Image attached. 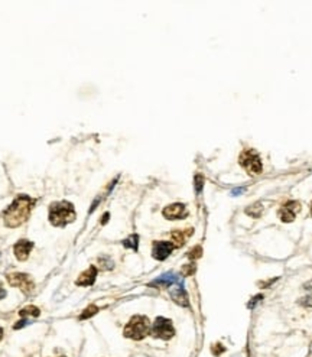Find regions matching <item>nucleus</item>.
Here are the masks:
<instances>
[{
    "label": "nucleus",
    "instance_id": "nucleus-1",
    "mask_svg": "<svg viewBox=\"0 0 312 357\" xmlns=\"http://www.w3.org/2000/svg\"><path fill=\"white\" fill-rule=\"evenodd\" d=\"M35 201L28 197V196H19L18 198L15 199L4 211H3V220H4V224L10 229H15V227H19L21 224H23L29 214H31V210L34 207Z\"/></svg>",
    "mask_w": 312,
    "mask_h": 357
},
{
    "label": "nucleus",
    "instance_id": "nucleus-2",
    "mask_svg": "<svg viewBox=\"0 0 312 357\" xmlns=\"http://www.w3.org/2000/svg\"><path fill=\"white\" fill-rule=\"evenodd\" d=\"M75 220V210L74 205L68 201L52 202L49 208V221L52 226L64 227L68 223H72Z\"/></svg>",
    "mask_w": 312,
    "mask_h": 357
},
{
    "label": "nucleus",
    "instance_id": "nucleus-3",
    "mask_svg": "<svg viewBox=\"0 0 312 357\" xmlns=\"http://www.w3.org/2000/svg\"><path fill=\"white\" fill-rule=\"evenodd\" d=\"M125 337L132 340H142L150 333V322L145 316H135L125 327Z\"/></svg>",
    "mask_w": 312,
    "mask_h": 357
},
{
    "label": "nucleus",
    "instance_id": "nucleus-4",
    "mask_svg": "<svg viewBox=\"0 0 312 357\" xmlns=\"http://www.w3.org/2000/svg\"><path fill=\"white\" fill-rule=\"evenodd\" d=\"M240 165L249 172L250 175H259V174H262V169H263L262 160L253 149H247L240 155Z\"/></svg>",
    "mask_w": 312,
    "mask_h": 357
},
{
    "label": "nucleus",
    "instance_id": "nucleus-5",
    "mask_svg": "<svg viewBox=\"0 0 312 357\" xmlns=\"http://www.w3.org/2000/svg\"><path fill=\"white\" fill-rule=\"evenodd\" d=\"M150 334L156 338H162V340H169L173 337L175 334V328L172 325V321L164 317H158L155 319L153 325L150 327Z\"/></svg>",
    "mask_w": 312,
    "mask_h": 357
},
{
    "label": "nucleus",
    "instance_id": "nucleus-6",
    "mask_svg": "<svg viewBox=\"0 0 312 357\" xmlns=\"http://www.w3.org/2000/svg\"><path fill=\"white\" fill-rule=\"evenodd\" d=\"M7 282L12 286L21 288L25 294H31L34 291V288H35L34 280L26 274H10V275H7Z\"/></svg>",
    "mask_w": 312,
    "mask_h": 357
},
{
    "label": "nucleus",
    "instance_id": "nucleus-7",
    "mask_svg": "<svg viewBox=\"0 0 312 357\" xmlns=\"http://www.w3.org/2000/svg\"><path fill=\"white\" fill-rule=\"evenodd\" d=\"M175 244L171 241H155L152 247V256L156 260H165L173 250Z\"/></svg>",
    "mask_w": 312,
    "mask_h": 357
},
{
    "label": "nucleus",
    "instance_id": "nucleus-8",
    "mask_svg": "<svg viewBox=\"0 0 312 357\" xmlns=\"http://www.w3.org/2000/svg\"><path fill=\"white\" fill-rule=\"evenodd\" d=\"M301 210V207H299V202L298 201H289V202H286L282 208H280V211H279V217L280 220L283 221V223H289V221H293V218L296 216V213Z\"/></svg>",
    "mask_w": 312,
    "mask_h": 357
},
{
    "label": "nucleus",
    "instance_id": "nucleus-9",
    "mask_svg": "<svg viewBox=\"0 0 312 357\" xmlns=\"http://www.w3.org/2000/svg\"><path fill=\"white\" fill-rule=\"evenodd\" d=\"M162 214L168 220H181V218L187 217L188 211L184 204H171L164 210Z\"/></svg>",
    "mask_w": 312,
    "mask_h": 357
},
{
    "label": "nucleus",
    "instance_id": "nucleus-10",
    "mask_svg": "<svg viewBox=\"0 0 312 357\" xmlns=\"http://www.w3.org/2000/svg\"><path fill=\"white\" fill-rule=\"evenodd\" d=\"M182 285V279L179 278L178 275H175L173 272H168V274H164L162 277H159L158 279H155L150 286H159V288H168L171 285Z\"/></svg>",
    "mask_w": 312,
    "mask_h": 357
},
{
    "label": "nucleus",
    "instance_id": "nucleus-11",
    "mask_svg": "<svg viewBox=\"0 0 312 357\" xmlns=\"http://www.w3.org/2000/svg\"><path fill=\"white\" fill-rule=\"evenodd\" d=\"M32 247H34V243H32V241H29V240H19V241L15 244V247H13L16 259H18V260H26L28 256H29V253H31V250H32Z\"/></svg>",
    "mask_w": 312,
    "mask_h": 357
},
{
    "label": "nucleus",
    "instance_id": "nucleus-12",
    "mask_svg": "<svg viewBox=\"0 0 312 357\" xmlns=\"http://www.w3.org/2000/svg\"><path fill=\"white\" fill-rule=\"evenodd\" d=\"M96 277H97V269L94 266H90L88 269H85L83 274L78 277V279L75 280V285H78V286H90V285L94 283Z\"/></svg>",
    "mask_w": 312,
    "mask_h": 357
},
{
    "label": "nucleus",
    "instance_id": "nucleus-13",
    "mask_svg": "<svg viewBox=\"0 0 312 357\" xmlns=\"http://www.w3.org/2000/svg\"><path fill=\"white\" fill-rule=\"evenodd\" d=\"M171 298L173 299V302H176V304L181 305V307H188V304H189L187 291L184 289L182 285H178L176 288H172V289H171Z\"/></svg>",
    "mask_w": 312,
    "mask_h": 357
},
{
    "label": "nucleus",
    "instance_id": "nucleus-14",
    "mask_svg": "<svg viewBox=\"0 0 312 357\" xmlns=\"http://www.w3.org/2000/svg\"><path fill=\"white\" fill-rule=\"evenodd\" d=\"M192 233V230L189 229V232H182V230H176V232H173L172 233V238H173V241H175V246L176 247H179V246H182L184 243H185V238L189 236Z\"/></svg>",
    "mask_w": 312,
    "mask_h": 357
},
{
    "label": "nucleus",
    "instance_id": "nucleus-15",
    "mask_svg": "<svg viewBox=\"0 0 312 357\" xmlns=\"http://www.w3.org/2000/svg\"><path fill=\"white\" fill-rule=\"evenodd\" d=\"M304 289H305L307 295L302 298L301 304L305 305V307H312V280L307 282V283L304 285Z\"/></svg>",
    "mask_w": 312,
    "mask_h": 357
},
{
    "label": "nucleus",
    "instance_id": "nucleus-16",
    "mask_svg": "<svg viewBox=\"0 0 312 357\" xmlns=\"http://www.w3.org/2000/svg\"><path fill=\"white\" fill-rule=\"evenodd\" d=\"M262 213H263V205H262L260 202L253 204V205H250V207L246 208V214L253 218L260 217V216H262Z\"/></svg>",
    "mask_w": 312,
    "mask_h": 357
},
{
    "label": "nucleus",
    "instance_id": "nucleus-17",
    "mask_svg": "<svg viewBox=\"0 0 312 357\" xmlns=\"http://www.w3.org/2000/svg\"><path fill=\"white\" fill-rule=\"evenodd\" d=\"M39 314H41L39 308H36L34 305H29V307H26V308H23V310L19 311L21 317H39Z\"/></svg>",
    "mask_w": 312,
    "mask_h": 357
},
{
    "label": "nucleus",
    "instance_id": "nucleus-18",
    "mask_svg": "<svg viewBox=\"0 0 312 357\" xmlns=\"http://www.w3.org/2000/svg\"><path fill=\"white\" fill-rule=\"evenodd\" d=\"M139 236L138 235H132L130 238H127L126 240H123V246L127 247V249H133L138 252V246H139Z\"/></svg>",
    "mask_w": 312,
    "mask_h": 357
},
{
    "label": "nucleus",
    "instance_id": "nucleus-19",
    "mask_svg": "<svg viewBox=\"0 0 312 357\" xmlns=\"http://www.w3.org/2000/svg\"><path fill=\"white\" fill-rule=\"evenodd\" d=\"M99 311V308L96 307V305H90L88 308H85V311H84L83 314H81V317L80 319H87L88 317H91V316H94L96 313Z\"/></svg>",
    "mask_w": 312,
    "mask_h": 357
},
{
    "label": "nucleus",
    "instance_id": "nucleus-20",
    "mask_svg": "<svg viewBox=\"0 0 312 357\" xmlns=\"http://www.w3.org/2000/svg\"><path fill=\"white\" fill-rule=\"evenodd\" d=\"M99 260H100V263H102V268H103V269H107V271H108V269H113V265H114V263L111 262V259L110 258L103 256V258H100Z\"/></svg>",
    "mask_w": 312,
    "mask_h": 357
},
{
    "label": "nucleus",
    "instance_id": "nucleus-21",
    "mask_svg": "<svg viewBox=\"0 0 312 357\" xmlns=\"http://www.w3.org/2000/svg\"><path fill=\"white\" fill-rule=\"evenodd\" d=\"M201 252H203V249L200 247V246H197V247H194L189 253H188V258L189 259H197L201 256Z\"/></svg>",
    "mask_w": 312,
    "mask_h": 357
},
{
    "label": "nucleus",
    "instance_id": "nucleus-22",
    "mask_svg": "<svg viewBox=\"0 0 312 357\" xmlns=\"http://www.w3.org/2000/svg\"><path fill=\"white\" fill-rule=\"evenodd\" d=\"M182 272H184V275H187V277H189V275H192V274L195 272V265H192V263H189V265H187V266H184V269H182Z\"/></svg>",
    "mask_w": 312,
    "mask_h": 357
},
{
    "label": "nucleus",
    "instance_id": "nucleus-23",
    "mask_svg": "<svg viewBox=\"0 0 312 357\" xmlns=\"http://www.w3.org/2000/svg\"><path fill=\"white\" fill-rule=\"evenodd\" d=\"M203 177L201 175H197L195 177V190H197V193H200L201 191V188H203Z\"/></svg>",
    "mask_w": 312,
    "mask_h": 357
},
{
    "label": "nucleus",
    "instance_id": "nucleus-24",
    "mask_svg": "<svg viewBox=\"0 0 312 357\" xmlns=\"http://www.w3.org/2000/svg\"><path fill=\"white\" fill-rule=\"evenodd\" d=\"M26 324H28V319H22V321H18V322L13 325V328H15V330H19L22 327H25Z\"/></svg>",
    "mask_w": 312,
    "mask_h": 357
},
{
    "label": "nucleus",
    "instance_id": "nucleus-25",
    "mask_svg": "<svg viewBox=\"0 0 312 357\" xmlns=\"http://www.w3.org/2000/svg\"><path fill=\"white\" fill-rule=\"evenodd\" d=\"M4 297H6V291L0 286V299H3Z\"/></svg>",
    "mask_w": 312,
    "mask_h": 357
},
{
    "label": "nucleus",
    "instance_id": "nucleus-26",
    "mask_svg": "<svg viewBox=\"0 0 312 357\" xmlns=\"http://www.w3.org/2000/svg\"><path fill=\"white\" fill-rule=\"evenodd\" d=\"M242 191H243V188H237V190H234V191H233V196H236V194H240Z\"/></svg>",
    "mask_w": 312,
    "mask_h": 357
},
{
    "label": "nucleus",
    "instance_id": "nucleus-27",
    "mask_svg": "<svg viewBox=\"0 0 312 357\" xmlns=\"http://www.w3.org/2000/svg\"><path fill=\"white\" fill-rule=\"evenodd\" d=\"M107 220H108V213H105V214H104V217H103V223H105V221H107Z\"/></svg>",
    "mask_w": 312,
    "mask_h": 357
},
{
    "label": "nucleus",
    "instance_id": "nucleus-28",
    "mask_svg": "<svg viewBox=\"0 0 312 357\" xmlns=\"http://www.w3.org/2000/svg\"><path fill=\"white\" fill-rule=\"evenodd\" d=\"M308 357H312V344L311 347H310V355H308Z\"/></svg>",
    "mask_w": 312,
    "mask_h": 357
},
{
    "label": "nucleus",
    "instance_id": "nucleus-29",
    "mask_svg": "<svg viewBox=\"0 0 312 357\" xmlns=\"http://www.w3.org/2000/svg\"><path fill=\"white\" fill-rule=\"evenodd\" d=\"M1 337H3V330L0 328V340H1Z\"/></svg>",
    "mask_w": 312,
    "mask_h": 357
},
{
    "label": "nucleus",
    "instance_id": "nucleus-30",
    "mask_svg": "<svg viewBox=\"0 0 312 357\" xmlns=\"http://www.w3.org/2000/svg\"><path fill=\"white\" fill-rule=\"evenodd\" d=\"M311 216H312V204H311Z\"/></svg>",
    "mask_w": 312,
    "mask_h": 357
},
{
    "label": "nucleus",
    "instance_id": "nucleus-31",
    "mask_svg": "<svg viewBox=\"0 0 312 357\" xmlns=\"http://www.w3.org/2000/svg\"><path fill=\"white\" fill-rule=\"evenodd\" d=\"M60 357H65V356H60Z\"/></svg>",
    "mask_w": 312,
    "mask_h": 357
}]
</instances>
